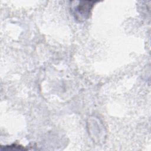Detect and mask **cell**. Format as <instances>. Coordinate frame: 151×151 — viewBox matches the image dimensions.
I'll return each instance as SVG.
<instances>
[{
    "label": "cell",
    "instance_id": "6da1fadb",
    "mask_svg": "<svg viewBox=\"0 0 151 151\" xmlns=\"http://www.w3.org/2000/svg\"><path fill=\"white\" fill-rule=\"evenodd\" d=\"M78 3L73 9V14L77 19L82 21L88 18L95 2L89 1H78Z\"/></svg>",
    "mask_w": 151,
    "mask_h": 151
}]
</instances>
